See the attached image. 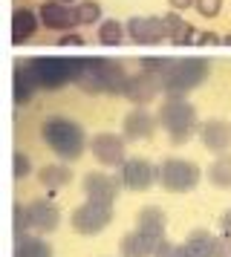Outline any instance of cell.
<instances>
[{"mask_svg": "<svg viewBox=\"0 0 231 257\" xmlns=\"http://www.w3.org/2000/svg\"><path fill=\"white\" fill-rule=\"evenodd\" d=\"M208 182L219 191H228L231 188V153H217V159L208 168Z\"/></svg>", "mask_w": 231, "mask_h": 257, "instance_id": "cb8c5ba5", "label": "cell"}, {"mask_svg": "<svg viewBox=\"0 0 231 257\" xmlns=\"http://www.w3.org/2000/svg\"><path fill=\"white\" fill-rule=\"evenodd\" d=\"M159 93H162V75H153V72L142 70L139 75H130V78H127L125 98L127 101H133L136 107L150 104Z\"/></svg>", "mask_w": 231, "mask_h": 257, "instance_id": "30bf717a", "label": "cell"}, {"mask_svg": "<svg viewBox=\"0 0 231 257\" xmlns=\"http://www.w3.org/2000/svg\"><path fill=\"white\" fill-rule=\"evenodd\" d=\"M12 225H15V240L23 237L26 228H32V222H29V208H23L21 202L12 205Z\"/></svg>", "mask_w": 231, "mask_h": 257, "instance_id": "f1b7e54d", "label": "cell"}, {"mask_svg": "<svg viewBox=\"0 0 231 257\" xmlns=\"http://www.w3.org/2000/svg\"><path fill=\"white\" fill-rule=\"evenodd\" d=\"M168 67H171V61H165V58H145L142 61V70L153 72V75H165Z\"/></svg>", "mask_w": 231, "mask_h": 257, "instance_id": "1f68e13d", "label": "cell"}, {"mask_svg": "<svg viewBox=\"0 0 231 257\" xmlns=\"http://www.w3.org/2000/svg\"><path fill=\"white\" fill-rule=\"evenodd\" d=\"M127 78L130 75L125 72V67L119 61L104 58V95H125Z\"/></svg>", "mask_w": 231, "mask_h": 257, "instance_id": "7402d4cb", "label": "cell"}, {"mask_svg": "<svg viewBox=\"0 0 231 257\" xmlns=\"http://www.w3.org/2000/svg\"><path fill=\"white\" fill-rule=\"evenodd\" d=\"M15 257H52V245L41 237L23 234L15 240Z\"/></svg>", "mask_w": 231, "mask_h": 257, "instance_id": "d4e9b609", "label": "cell"}, {"mask_svg": "<svg viewBox=\"0 0 231 257\" xmlns=\"http://www.w3.org/2000/svg\"><path fill=\"white\" fill-rule=\"evenodd\" d=\"M119 179L127 191H148L153 182H156V168L142 159V156H133V159H125L122 162V171H119Z\"/></svg>", "mask_w": 231, "mask_h": 257, "instance_id": "9c48e42d", "label": "cell"}, {"mask_svg": "<svg viewBox=\"0 0 231 257\" xmlns=\"http://www.w3.org/2000/svg\"><path fill=\"white\" fill-rule=\"evenodd\" d=\"M38 24H41V15H35L32 9H15L12 12V44L21 47L26 41H32V35L38 32Z\"/></svg>", "mask_w": 231, "mask_h": 257, "instance_id": "e0dca14e", "label": "cell"}, {"mask_svg": "<svg viewBox=\"0 0 231 257\" xmlns=\"http://www.w3.org/2000/svg\"><path fill=\"white\" fill-rule=\"evenodd\" d=\"M87 58H32L26 67L32 70L38 87L44 90H58L69 81H78Z\"/></svg>", "mask_w": 231, "mask_h": 257, "instance_id": "277c9868", "label": "cell"}, {"mask_svg": "<svg viewBox=\"0 0 231 257\" xmlns=\"http://www.w3.org/2000/svg\"><path fill=\"white\" fill-rule=\"evenodd\" d=\"M222 44H228V47H231V35H225V38H222Z\"/></svg>", "mask_w": 231, "mask_h": 257, "instance_id": "8d00e7d4", "label": "cell"}, {"mask_svg": "<svg viewBox=\"0 0 231 257\" xmlns=\"http://www.w3.org/2000/svg\"><path fill=\"white\" fill-rule=\"evenodd\" d=\"M41 139L58 159H67V162H75L87 148L84 127L69 116H46L41 124Z\"/></svg>", "mask_w": 231, "mask_h": 257, "instance_id": "6da1fadb", "label": "cell"}, {"mask_svg": "<svg viewBox=\"0 0 231 257\" xmlns=\"http://www.w3.org/2000/svg\"><path fill=\"white\" fill-rule=\"evenodd\" d=\"M75 84L90 95L104 93V58H87L84 70H81V78Z\"/></svg>", "mask_w": 231, "mask_h": 257, "instance_id": "ffe728a7", "label": "cell"}, {"mask_svg": "<svg viewBox=\"0 0 231 257\" xmlns=\"http://www.w3.org/2000/svg\"><path fill=\"white\" fill-rule=\"evenodd\" d=\"M194 9L202 15V18H217L219 9H222V0H196Z\"/></svg>", "mask_w": 231, "mask_h": 257, "instance_id": "4dcf8cb0", "label": "cell"}, {"mask_svg": "<svg viewBox=\"0 0 231 257\" xmlns=\"http://www.w3.org/2000/svg\"><path fill=\"white\" fill-rule=\"evenodd\" d=\"M61 3H67V6H69V3H78V0H61Z\"/></svg>", "mask_w": 231, "mask_h": 257, "instance_id": "74e56055", "label": "cell"}, {"mask_svg": "<svg viewBox=\"0 0 231 257\" xmlns=\"http://www.w3.org/2000/svg\"><path fill=\"white\" fill-rule=\"evenodd\" d=\"M127 38L133 41V44H139V47H156V44H162L165 38H168V29H165V21L162 18H153V15H148V18H130L127 21Z\"/></svg>", "mask_w": 231, "mask_h": 257, "instance_id": "52a82bcc", "label": "cell"}, {"mask_svg": "<svg viewBox=\"0 0 231 257\" xmlns=\"http://www.w3.org/2000/svg\"><path fill=\"white\" fill-rule=\"evenodd\" d=\"M12 174H15V179H23V176L32 174V162L23 151H15V156H12Z\"/></svg>", "mask_w": 231, "mask_h": 257, "instance_id": "f546056e", "label": "cell"}, {"mask_svg": "<svg viewBox=\"0 0 231 257\" xmlns=\"http://www.w3.org/2000/svg\"><path fill=\"white\" fill-rule=\"evenodd\" d=\"M196 44L199 47H214V44H219V38L214 32H202V35H196Z\"/></svg>", "mask_w": 231, "mask_h": 257, "instance_id": "e575fe53", "label": "cell"}, {"mask_svg": "<svg viewBox=\"0 0 231 257\" xmlns=\"http://www.w3.org/2000/svg\"><path fill=\"white\" fill-rule=\"evenodd\" d=\"M113 220V205H107V202H95V199H87L84 205L69 214V225H72V231H78L81 237H95V234H101L107 225Z\"/></svg>", "mask_w": 231, "mask_h": 257, "instance_id": "8992f818", "label": "cell"}, {"mask_svg": "<svg viewBox=\"0 0 231 257\" xmlns=\"http://www.w3.org/2000/svg\"><path fill=\"white\" fill-rule=\"evenodd\" d=\"M219 237H222V240H228V243H231V208L225 211L222 217H219Z\"/></svg>", "mask_w": 231, "mask_h": 257, "instance_id": "d6a6232c", "label": "cell"}, {"mask_svg": "<svg viewBox=\"0 0 231 257\" xmlns=\"http://www.w3.org/2000/svg\"><path fill=\"white\" fill-rule=\"evenodd\" d=\"M122 188L125 185H122L119 176L101 174V171H92V174L84 176V194H87V199H95V202H107V205H113Z\"/></svg>", "mask_w": 231, "mask_h": 257, "instance_id": "8fae6325", "label": "cell"}, {"mask_svg": "<svg viewBox=\"0 0 231 257\" xmlns=\"http://www.w3.org/2000/svg\"><path fill=\"white\" fill-rule=\"evenodd\" d=\"M199 165L191 162V159H165V162L156 168V182L162 185V191L168 194H188L199 185Z\"/></svg>", "mask_w": 231, "mask_h": 257, "instance_id": "5b68a950", "label": "cell"}, {"mask_svg": "<svg viewBox=\"0 0 231 257\" xmlns=\"http://www.w3.org/2000/svg\"><path fill=\"white\" fill-rule=\"evenodd\" d=\"M58 47H84V38H81V35H72V32H67V35L58 38Z\"/></svg>", "mask_w": 231, "mask_h": 257, "instance_id": "836d02e7", "label": "cell"}, {"mask_svg": "<svg viewBox=\"0 0 231 257\" xmlns=\"http://www.w3.org/2000/svg\"><path fill=\"white\" fill-rule=\"evenodd\" d=\"M159 240L162 237H153V234L136 228V231L125 234V240H122V257H153Z\"/></svg>", "mask_w": 231, "mask_h": 257, "instance_id": "2e32d148", "label": "cell"}, {"mask_svg": "<svg viewBox=\"0 0 231 257\" xmlns=\"http://www.w3.org/2000/svg\"><path fill=\"white\" fill-rule=\"evenodd\" d=\"M38 15H41V24L46 29H52V32H67V29L75 26L72 9H67V3H61V0H46L38 9Z\"/></svg>", "mask_w": 231, "mask_h": 257, "instance_id": "9a60e30c", "label": "cell"}, {"mask_svg": "<svg viewBox=\"0 0 231 257\" xmlns=\"http://www.w3.org/2000/svg\"><path fill=\"white\" fill-rule=\"evenodd\" d=\"M127 38V26L119 24V21H113V18H107V21H101V26H98V44L101 47H122Z\"/></svg>", "mask_w": 231, "mask_h": 257, "instance_id": "484cf974", "label": "cell"}, {"mask_svg": "<svg viewBox=\"0 0 231 257\" xmlns=\"http://www.w3.org/2000/svg\"><path fill=\"white\" fill-rule=\"evenodd\" d=\"M196 0H168V6L171 9H176V12H182V9H191Z\"/></svg>", "mask_w": 231, "mask_h": 257, "instance_id": "d590c367", "label": "cell"}, {"mask_svg": "<svg viewBox=\"0 0 231 257\" xmlns=\"http://www.w3.org/2000/svg\"><path fill=\"white\" fill-rule=\"evenodd\" d=\"M199 139L211 153H225L231 148V124L225 118H208L199 124Z\"/></svg>", "mask_w": 231, "mask_h": 257, "instance_id": "7c38bea8", "label": "cell"}, {"mask_svg": "<svg viewBox=\"0 0 231 257\" xmlns=\"http://www.w3.org/2000/svg\"><path fill=\"white\" fill-rule=\"evenodd\" d=\"M125 136L119 133H95V139L90 142V151L95 156V162L104 168H122L125 162Z\"/></svg>", "mask_w": 231, "mask_h": 257, "instance_id": "ba28073f", "label": "cell"}, {"mask_svg": "<svg viewBox=\"0 0 231 257\" xmlns=\"http://www.w3.org/2000/svg\"><path fill=\"white\" fill-rule=\"evenodd\" d=\"M136 228L153 234V237H165L168 234V217L159 205H145V208L136 214Z\"/></svg>", "mask_w": 231, "mask_h": 257, "instance_id": "44dd1931", "label": "cell"}, {"mask_svg": "<svg viewBox=\"0 0 231 257\" xmlns=\"http://www.w3.org/2000/svg\"><path fill=\"white\" fill-rule=\"evenodd\" d=\"M211 75V64L205 58H182L171 61L168 72L162 75V93L165 95H188L194 87Z\"/></svg>", "mask_w": 231, "mask_h": 257, "instance_id": "3957f363", "label": "cell"}, {"mask_svg": "<svg viewBox=\"0 0 231 257\" xmlns=\"http://www.w3.org/2000/svg\"><path fill=\"white\" fill-rule=\"evenodd\" d=\"M35 90H38V81H35L32 70L23 67V64H15V75H12V98H15V104L18 107L29 104L35 98Z\"/></svg>", "mask_w": 231, "mask_h": 257, "instance_id": "ac0fdd59", "label": "cell"}, {"mask_svg": "<svg viewBox=\"0 0 231 257\" xmlns=\"http://www.w3.org/2000/svg\"><path fill=\"white\" fill-rule=\"evenodd\" d=\"M153 257H194V251L188 248V243L176 245V243H171L168 237H162L159 245H156V254H153Z\"/></svg>", "mask_w": 231, "mask_h": 257, "instance_id": "83f0119b", "label": "cell"}, {"mask_svg": "<svg viewBox=\"0 0 231 257\" xmlns=\"http://www.w3.org/2000/svg\"><path fill=\"white\" fill-rule=\"evenodd\" d=\"M162 21H165L168 41H171L173 47H191V44H196V29L188 24V21H182L176 9H173V12H168Z\"/></svg>", "mask_w": 231, "mask_h": 257, "instance_id": "d6986e66", "label": "cell"}, {"mask_svg": "<svg viewBox=\"0 0 231 257\" xmlns=\"http://www.w3.org/2000/svg\"><path fill=\"white\" fill-rule=\"evenodd\" d=\"M159 124L165 133L171 136L176 145H182L199 130V118H196V107L191 101H185L182 95H168L159 107Z\"/></svg>", "mask_w": 231, "mask_h": 257, "instance_id": "7a4b0ae2", "label": "cell"}, {"mask_svg": "<svg viewBox=\"0 0 231 257\" xmlns=\"http://www.w3.org/2000/svg\"><path fill=\"white\" fill-rule=\"evenodd\" d=\"M156 121H159V118H153L145 107H136V110H130L125 116V121H122V136H125L127 142L150 139L153 130H156Z\"/></svg>", "mask_w": 231, "mask_h": 257, "instance_id": "4fadbf2b", "label": "cell"}, {"mask_svg": "<svg viewBox=\"0 0 231 257\" xmlns=\"http://www.w3.org/2000/svg\"><path fill=\"white\" fill-rule=\"evenodd\" d=\"M72 18H75V26L95 24V21H101V3L98 0H78L72 6Z\"/></svg>", "mask_w": 231, "mask_h": 257, "instance_id": "4316f807", "label": "cell"}, {"mask_svg": "<svg viewBox=\"0 0 231 257\" xmlns=\"http://www.w3.org/2000/svg\"><path fill=\"white\" fill-rule=\"evenodd\" d=\"M29 222L38 234H49L61 225V208L49 199H35L29 202Z\"/></svg>", "mask_w": 231, "mask_h": 257, "instance_id": "5bb4252c", "label": "cell"}, {"mask_svg": "<svg viewBox=\"0 0 231 257\" xmlns=\"http://www.w3.org/2000/svg\"><path fill=\"white\" fill-rule=\"evenodd\" d=\"M38 179H41V185L46 191H61L64 185L72 182V171H69L67 165H44L38 171Z\"/></svg>", "mask_w": 231, "mask_h": 257, "instance_id": "603a6c76", "label": "cell"}]
</instances>
